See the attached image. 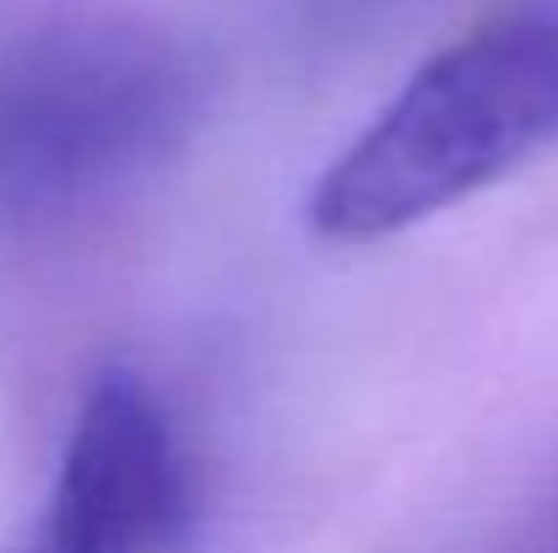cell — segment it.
Masks as SVG:
<instances>
[{
  "mask_svg": "<svg viewBox=\"0 0 558 553\" xmlns=\"http://www.w3.org/2000/svg\"><path fill=\"white\" fill-rule=\"evenodd\" d=\"M558 142V0L505 11L428 65L331 158L310 190L326 244L396 239Z\"/></svg>",
  "mask_w": 558,
  "mask_h": 553,
  "instance_id": "6da1fadb",
  "label": "cell"
},
{
  "mask_svg": "<svg viewBox=\"0 0 558 553\" xmlns=\"http://www.w3.org/2000/svg\"><path fill=\"white\" fill-rule=\"evenodd\" d=\"M190 516L169 418L136 374H104L65 440L27 553H158Z\"/></svg>",
  "mask_w": 558,
  "mask_h": 553,
  "instance_id": "3957f363",
  "label": "cell"
},
{
  "mask_svg": "<svg viewBox=\"0 0 558 553\" xmlns=\"http://www.w3.org/2000/svg\"><path fill=\"white\" fill-rule=\"evenodd\" d=\"M201 120V71L147 22H65L0 55V239L104 206Z\"/></svg>",
  "mask_w": 558,
  "mask_h": 553,
  "instance_id": "7a4b0ae2",
  "label": "cell"
}]
</instances>
